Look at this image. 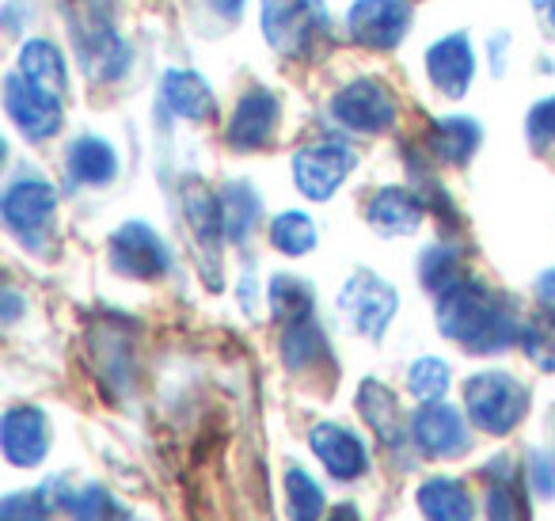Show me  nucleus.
I'll use <instances>...</instances> for the list:
<instances>
[{"label": "nucleus", "mask_w": 555, "mask_h": 521, "mask_svg": "<svg viewBox=\"0 0 555 521\" xmlns=\"http://www.w3.org/2000/svg\"><path fill=\"white\" fill-rule=\"evenodd\" d=\"M438 328L468 354H499L521 339L514 308L472 278H461L446 293H438Z\"/></svg>", "instance_id": "nucleus-1"}, {"label": "nucleus", "mask_w": 555, "mask_h": 521, "mask_svg": "<svg viewBox=\"0 0 555 521\" xmlns=\"http://www.w3.org/2000/svg\"><path fill=\"white\" fill-rule=\"evenodd\" d=\"M262 39L282 58H317L332 42L324 0H262Z\"/></svg>", "instance_id": "nucleus-2"}, {"label": "nucleus", "mask_w": 555, "mask_h": 521, "mask_svg": "<svg viewBox=\"0 0 555 521\" xmlns=\"http://www.w3.org/2000/svg\"><path fill=\"white\" fill-rule=\"evenodd\" d=\"M525 407H529L525 384L509 373H499V369L468 377V384H464V411L483 434H509L525 419Z\"/></svg>", "instance_id": "nucleus-3"}, {"label": "nucleus", "mask_w": 555, "mask_h": 521, "mask_svg": "<svg viewBox=\"0 0 555 521\" xmlns=\"http://www.w3.org/2000/svg\"><path fill=\"white\" fill-rule=\"evenodd\" d=\"M327 111H332V118L343 126V130L350 134H385L388 126L396 123V111H400V103H396V96L388 92L380 80H350V85H343L339 92L332 96V103H327Z\"/></svg>", "instance_id": "nucleus-4"}, {"label": "nucleus", "mask_w": 555, "mask_h": 521, "mask_svg": "<svg viewBox=\"0 0 555 521\" xmlns=\"http://www.w3.org/2000/svg\"><path fill=\"white\" fill-rule=\"evenodd\" d=\"M57 209V191L42 176H20L4 187V199H0V214L9 225L12 237H20L24 244H39V237L50 229Z\"/></svg>", "instance_id": "nucleus-5"}, {"label": "nucleus", "mask_w": 555, "mask_h": 521, "mask_svg": "<svg viewBox=\"0 0 555 521\" xmlns=\"http://www.w3.org/2000/svg\"><path fill=\"white\" fill-rule=\"evenodd\" d=\"M111 267L138 282H156L168 275L171 252L160 240V232L149 229L145 221H126L111 232Z\"/></svg>", "instance_id": "nucleus-6"}, {"label": "nucleus", "mask_w": 555, "mask_h": 521, "mask_svg": "<svg viewBox=\"0 0 555 521\" xmlns=\"http://www.w3.org/2000/svg\"><path fill=\"white\" fill-rule=\"evenodd\" d=\"M339 308H343V316L354 323V331H362V335H370V339H380L388 323H392L396 308H400V297H396L392 285L373 275V270H354L339 293Z\"/></svg>", "instance_id": "nucleus-7"}, {"label": "nucleus", "mask_w": 555, "mask_h": 521, "mask_svg": "<svg viewBox=\"0 0 555 521\" xmlns=\"http://www.w3.org/2000/svg\"><path fill=\"white\" fill-rule=\"evenodd\" d=\"M4 111L16 123V130L27 141H47L62 130V96L47 92V88L31 85L24 73H12L4 80Z\"/></svg>", "instance_id": "nucleus-8"}, {"label": "nucleus", "mask_w": 555, "mask_h": 521, "mask_svg": "<svg viewBox=\"0 0 555 521\" xmlns=\"http://www.w3.org/2000/svg\"><path fill=\"white\" fill-rule=\"evenodd\" d=\"M354 171V153L335 141H320V145H305L294 153V187L312 202H324L347 183Z\"/></svg>", "instance_id": "nucleus-9"}, {"label": "nucleus", "mask_w": 555, "mask_h": 521, "mask_svg": "<svg viewBox=\"0 0 555 521\" xmlns=\"http://www.w3.org/2000/svg\"><path fill=\"white\" fill-rule=\"evenodd\" d=\"M69 31L77 39L80 65L92 80H118L130 69V47L118 39L107 20H80L77 9H69Z\"/></svg>", "instance_id": "nucleus-10"}, {"label": "nucleus", "mask_w": 555, "mask_h": 521, "mask_svg": "<svg viewBox=\"0 0 555 521\" xmlns=\"http://www.w3.org/2000/svg\"><path fill=\"white\" fill-rule=\"evenodd\" d=\"M347 27L362 47L396 50L411 31V4L408 0H354Z\"/></svg>", "instance_id": "nucleus-11"}, {"label": "nucleus", "mask_w": 555, "mask_h": 521, "mask_svg": "<svg viewBox=\"0 0 555 521\" xmlns=\"http://www.w3.org/2000/svg\"><path fill=\"white\" fill-rule=\"evenodd\" d=\"M278 115H282V103L267 88H251V92L240 96L236 111H232L229 126H224V138L232 149L247 153V149H262L270 141V134L278 130Z\"/></svg>", "instance_id": "nucleus-12"}, {"label": "nucleus", "mask_w": 555, "mask_h": 521, "mask_svg": "<svg viewBox=\"0 0 555 521\" xmlns=\"http://www.w3.org/2000/svg\"><path fill=\"white\" fill-rule=\"evenodd\" d=\"M411 442H415L426 457H456V453L468 449L464 415L446 404H423L411 415Z\"/></svg>", "instance_id": "nucleus-13"}, {"label": "nucleus", "mask_w": 555, "mask_h": 521, "mask_svg": "<svg viewBox=\"0 0 555 521\" xmlns=\"http://www.w3.org/2000/svg\"><path fill=\"white\" fill-rule=\"evenodd\" d=\"M426 77L438 88L441 96H453L461 100L468 92L472 77H476V54H472V42L464 31L446 35L426 50Z\"/></svg>", "instance_id": "nucleus-14"}, {"label": "nucleus", "mask_w": 555, "mask_h": 521, "mask_svg": "<svg viewBox=\"0 0 555 521\" xmlns=\"http://www.w3.org/2000/svg\"><path fill=\"white\" fill-rule=\"evenodd\" d=\"M309 445L335 480H358L370 468V453H365L362 437L343 422H317L309 430Z\"/></svg>", "instance_id": "nucleus-15"}, {"label": "nucleus", "mask_w": 555, "mask_h": 521, "mask_svg": "<svg viewBox=\"0 0 555 521\" xmlns=\"http://www.w3.org/2000/svg\"><path fill=\"white\" fill-rule=\"evenodd\" d=\"M0 445H4V457L20 468H31L47 457L50 449V427L47 415L39 407H12L0 422Z\"/></svg>", "instance_id": "nucleus-16"}, {"label": "nucleus", "mask_w": 555, "mask_h": 521, "mask_svg": "<svg viewBox=\"0 0 555 521\" xmlns=\"http://www.w3.org/2000/svg\"><path fill=\"white\" fill-rule=\"evenodd\" d=\"M160 100L171 115L191 118V123H202L217 111V96L198 73L191 69H168L160 80Z\"/></svg>", "instance_id": "nucleus-17"}, {"label": "nucleus", "mask_w": 555, "mask_h": 521, "mask_svg": "<svg viewBox=\"0 0 555 521\" xmlns=\"http://www.w3.org/2000/svg\"><path fill=\"white\" fill-rule=\"evenodd\" d=\"M370 225L380 237H411L423 225V202L408 187H380L370 202Z\"/></svg>", "instance_id": "nucleus-18"}, {"label": "nucleus", "mask_w": 555, "mask_h": 521, "mask_svg": "<svg viewBox=\"0 0 555 521\" xmlns=\"http://www.w3.org/2000/svg\"><path fill=\"white\" fill-rule=\"evenodd\" d=\"M65 164H69L73 183H85V187H107L118 171L115 149H111L103 138H92V134H85V138L73 141Z\"/></svg>", "instance_id": "nucleus-19"}, {"label": "nucleus", "mask_w": 555, "mask_h": 521, "mask_svg": "<svg viewBox=\"0 0 555 521\" xmlns=\"http://www.w3.org/2000/svg\"><path fill=\"white\" fill-rule=\"evenodd\" d=\"M418 510L426 521H472V495L461 480L449 475H430L418 487Z\"/></svg>", "instance_id": "nucleus-20"}, {"label": "nucleus", "mask_w": 555, "mask_h": 521, "mask_svg": "<svg viewBox=\"0 0 555 521\" xmlns=\"http://www.w3.org/2000/svg\"><path fill=\"white\" fill-rule=\"evenodd\" d=\"M358 407H362L370 430L388 445V449H400L403 445V419H400V399L385 389L380 381H365L358 389Z\"/></svg>", "instance_id": "nucleus-21"}, {"label": "nucleus", "mask_w": 555, "mask_h": 521, "mask_svg": "<svg viewBox=\"0 0 555 521\" xmlns=\"http://www.w3.org/2000/svg\"><path fill=\"white\" fill-rule=\"evenodd\" d=\"M16 73H24L31 85L47 88V92L65 96V58H62V50H57L54 42H47V39L24 42Z\"/></svg>", "instance_id": "nucleus-22"}, {"label": "nucleus", "mask_w": 555, "mask_h": 521, "mask_svg": "<svg viewBox=\"0 0 555 521\" xmlns=\"http://www.w3.org/2000/svg\"><path fill=\"white\" fill-rule=\"evenodd\" d=\"M221 221H224V240H232V244H240V240L251 237V229L259 225V214H262V202L259 194H255L251 183H229L221 194Z\"/></svg>", "instance_id": "nucleus-23"}, {"label": "nucleus", "mask_w": 555, "mask_h": 521, "mask_svg": "<svg viewBox=\"0 0 555 521\" xmlns=\"http://www.w3.org/2000/svg\"><path fill=\"white\" fill-rule=\"evenodd\" d=\"M430 149H434V156H441L446 164H468L472 153L479 149V126L464 115L441 118L430 130Z\"/></svg>", "instance_id": "nucleus-24"}, {"label": "nucleus", "mask_w": 555, "mask_h": 521, "mask_svg": "<svg viewBox=\"0 0 555 521\" xmlns=\"http://www.w3.org/2000/svg\"><path fill=\"white\" fill-rule=\"evenodd\" d=\"M327 358V339L324 331L309 320H297V323H286V331H282V361H286L289 369H312L317 361Z\"/></svg>", "instance_id": "nucleus-25"}, {"label": "nucleus", "mask_w": 555, "mask_h": 521, "mask_svg": "<svg viewBox=\"0 0 555 521\" xmlns=\"http://www.w3.org/2000/svg\"><path fill=\"white\" fill-rule=\"evenodd\" d=\"M267 297H270V313H274L282 323H297V320H309L312 316V285L294 275L270 278Z\"/></svg>", "instance_id": "nucleus-26"}, {"label": "nucleus", "mask_w": 555, "mask_h": 521, "mask_svg": "<svg viewBox=\"0 0 555 521\" xmlns=\"http://www.w3.org/2000/svg\"><path fill=\"white\" fill-rule=\"evenodd\" d=\"M270 244L282 255H305L317 247V225L301 209H286L270 221Z\"/></svg>", "instance_id": "nucleus-27"}, {"label": "nucleus", "mask_w": 555, "mask_h": 521, "mask_svg": "<svg viewBox=\"0 0 555 521\" xmlns=\"http://www.w3.org/2000/svg\"><path fill=\"white\" fill-rule=\"evenodd\" d=\"M418 282L430 293H446L461 282V252L453 244H434L418 255Z\"/></svg>", "instance_id": "nucleus-28"}, {"label": "nucleus", "mask_w": 555, "mask_h": 521, "mask_svg": "<svg viewBox=\"0 0 555 521\" xmlns=\"http://www.w3.org/2000/svg\"><path fill=\"white\" fill-rule=\"evenodd\" d=\"M286 506L289 521H320L324 518V491L301 468H289L286 472Z\"/></svg>", "instance_id": "nucleus-29"}, {"label": "nucleus", "mask_w": 555, "mask_h": 521, "mask_svg": "<svg viewBox=\"0 0 555 521\" xmlns=\"http://www.w3.org/2000/svg\"><path fill=\"white\" fill-rule=\"evenodd\" d=\"M408 389L418 404H438L449 392V366L441 358H434V354H426L408 369Z\"/></svg>", "instance_id": "nucleus-30"}, {"label": "nucleus", "mask_w": 555, "mask_h": 521, "mask_svg": "<svg viewBox=\"0 0 555 521\" xmlns=\"http://www.w3.org/2000/svg\"><path fill=\"white\" fill-rule=\"evenodd\" d=\"M521 346L540 369H555V320L552 316L521 323Z\"/></svg>", "instance_id": "nucleus-31"}, {"label": "nucleus", "mask_w": 555, "mask_h": 521, "mask_svg": "<svg viewBox=\"0 0 555 521\" xmlns=\"http://www.w3.org/2000/svg\"><path fill=\"white\" fill-rule=\"evenodd\" d=\"M69 510H73V521H115V503L103 487L88 483L80 487L77 495L69 498Z\"/></svg>", "instance_id": "nucleus-32"}, {"label": "nucleus", "mask_w": 555, "mask_h": 521, "mask_svg": "<svg viewBox=\"0 0 555 521\" xmlns=\"http://www.w3.org/2000/svg\"><path fill=\"white\" fill-rule=\"evenodd\" d=\"M494 483L487 487V521H521V506H517L514 483L502 472H491Z\"/></svg>", "instance_id": "nucleus-33"}, {"label": "nucleus", "mask_w": 555, "mask_h": 521, "mask_svg": "<svg viewBox=\"0 0 555 521\" xmlns=\"http://www.w3.org/2000/svg\"><path fill=\"white\" fill-rule=\"evenodd\" d=\"M0 521H50V503L39 495H9L0 503Z\"/></svg>", "instance_id": "nucleus-34"}, {"label": "nucleus", "mask_w": 555, "mask_h": 521, "mask_svg": "<svg viewBox=\"0 0 555 521\" xmlns=\"http://www.w3.org/2000/svg\"><path fill=\"white\" fill-rule=\"evenodd\" d=\"M525 134H529V141L537 149L555 145V96L540 100L537 107L529 111V118H525Z\"/></svg>", "instance_id": "nucleus-35"}, {"label": "nucleus", "mask_w": 555, "mask_h": 521, "mask_svg": "<svg viewBox=\"0 0 555 521\" xmlns=\"http://www.w3.org/2000/svg\"><path fill=\"white\" fill-rule=\"evenodd\" d=\"M529 480H532V495L537 498H555V468L544 453H532L529 457Z\"/></svg>", "instance_id": "nucleus-36"}, {"label": "nucleus", "mask_w": 555, "mask_h": 521, "mask_svg": "<svg viewBox=\"0 0 555 521\" xmlns=\"http://www.w3.org/2000/svg\"><path fill=\"white\" fill-rule=\"evenodd\" d=\"M537 297H540V305H544L547 313H555V267L544 270V275L537 278Z\"/></svg>", "instance_id": "nucleus-37"}, {"label": "nucleus", "mask_w": 555, "mask_h": 521, "mask_svg": "<svg viewBox=\"0 0 555 521\" xmlns=\"http://www.w3.org/2000/svg\"><path fill=\"white\" fill-rule=\"evenodd\" d=\"M506 47H509V35H494V39H491V69H494V77L506 69Z\"/></svg>", "instance_id": "nucleus-38"}, {"label": "nucleus", "mask_w": 555, "mask_h": 521, "mask_svg": "<svg viewBox=\"0 0 555 521\" xmlns=\"http://www.w3.org/2000/svg\"><path fill=\"white\" fill-rule=\"evenodd\" d=\"M532 12H537L547 31H555V0H532Z\"/></svg>", "instance_id": "nucleus-39"}, {"label": "nucleus", "mask_w": 555, "mask_h": 521, "mask_svg": "<svg viewBox=\"0 0 555 521\" xmlns=\"http://www.w3.org/2000/svg\"><path fill=\"white\" fill-rule=\"evenodd\" d=\"M324 521H362V513H358V506H350V503H339L332 513H327Z\"/></svg>", "instance_id": "nucleus-40"}, {"label": "nucleus", "mask_w": 555, "mask_h": 521, "mask_svg": "<svg viewBox=\"0 0 555 521\" xmlns=\"http://www.w3.org/2000/svg\"><path fill=\"white\" fill-rule=\"evenodd\" d=\"M217 12H224V16H240L244 12V0H214Z\"/></svg>", "instance_id": "nucleus-41"}, {"label": "nucleus", "mask_w": 555, "mask_h": 521, "mask_svg": "<svg viewBox=\"0 0 555 521\" xmlns=\"http://www.w3.org/2000/svg\"><path fill=\"white\" fill-rule=\"evenodd\" d=\"M16 313H20V297L16 293H4V320H16Z\"/></svg>", "instance_id": "nucleus-42"}]
</instances>
